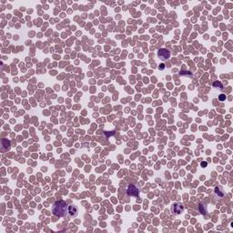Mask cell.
<instances>
[{
    "mask_svg": "<svg viewBox=\"0 0 233 233\" xmlns=\"http://www.w3.org/2000/svg\"><path fill=\"white\" fill-rule=\"evenodd\" d=\"M52 212L54 215L65 218L68 215V205L64 200H58L56 201L52 206Z\"/></svg>",
    "mask_w": 233,
    "mask_h": 233,
    "instance_id": "cell-1",
    "label": "cell"
},
{
    "mask_svg": "<svg viewBox=\"0 0 233 233\" xmlns=\"http://www.w3.org/2000/svg\"><path fill=\"white\" fill-rule=\"evenodd\" d=\"M184 210V207L181 203L179 202H177V203H174L172 206H171V212L175 215H179L182 213V211Z\"/></svg>",
    "mask_w": 233,
    "mask_h": 233,
    "instance_id": "cell-2",
    "label": "cell"
},
{
    "mask_svg": "<svg viewBox=\"0 0 233 233\" xmlns=\"http://www.w3.org/2000/svg\"><path fill=\"white\" fill-rule=\"evenodd\" d=\"M170 51L169 49H165V48H162V49H159V52H158V56L161 59V60H167L170 57Z\"/></svg>",
    "mask_w": 233,
    "mask_h": 233,
    "instance_id": "cell-3",
    "label": "cell"
},
{
    "mask_svg": "<svg viewBox=\"0 0 233 233\" xmlns=\"http://www.w3.org/2000/svg\"><path fill=\"white\" fill-rule=\"evenodd\" d=\"M128 195L129 196H133V197H139V190L136 188V186L134 185H130L128 187Z\"/></svg>",
    "mask_w": 233,
    "mask_h": 233,
    "instance_id": "cell-4",
    "label": "cell"
},
{
    "mask_svg": "<svg viewBox=\"0 0 233 233\" xmlns=\"http://www.w3.org/2000/svg\"><path fill=\"white\" fill-rule=\"evenodd\" d=\"M78 213V208L75 205H70L68 206V215L70 217H76Z\"/></svg>",
    "mask_w": 233,
    "mask_h": 233,
    "instance_id": "cell-5",
    "label": "cell"
},
{
    "mask_svg": "<svg viewBox=\"0 0 233 233\" xmlns=\"http://www.w3.org/2000/svg\"><path fill=\"white\" fill-rule=\"evenodd\" d=\"M225 98H226V96H225V95H220V96L218 97V99H219L220 101L225 100Z\"/></svg>",
    "mask_w": 233,
    "mask_h": 233,
    "instance_id": "cell-6",
    "label": "cell"
},
{
    "mask_svg": "<svg viewBox=\"0 0 233 233\" xmlns=\"http://www.w3.org/2000/svg\"><path fill=\"white\" fill-rule=\"evenodd\" d=\"M206 165H207V163H201V166H202V167H205Z\"/></svg>",
    "mask_w": 233,
    "mask_h": 233,
    "instance_id": "cell-7",
    "label": "cell"
}]
</instances>
